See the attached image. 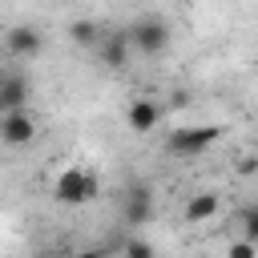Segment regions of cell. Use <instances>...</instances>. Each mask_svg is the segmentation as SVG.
<instances>
[{
  "label": "cell",
  "instance_id": "cell-1",
  "mask_svg": "<svg viewBox=\"0 0 258 258\" xmlns=\"http://www.w3.org/2000/svg\"><path fill=\"white\" fill-rule=\"evenodd\" d=\"M97 173H89V169H81V165H69L56 181H52V198L60 202V206H85L93 194H97Z\"/></svg>",
  "mask_w": 258,
  "mask_h": 258
},
{
  "label": "cell",
  "instance_id": "cell-2",
  "mask_svg": "<svg viewBox=\"0 0 258 258\" xmlns=\"http://www.w3.org/2000/svg\"><path fill=\"white\" fill-rule=\"evenodd\" d=\"M129 44L137 48V52H145V56H157V52H165L169 48V20H161V16H141V20H133L129 28Z\"/></svg>",
  "mask_w": 258,
  "mask_h": 258
},
{
  "label": "cell",
  "instance_id": "cell-3",
  "mask_svg": "<svg viewBox=\"0 0 258 258\" xmlns=\"http://www.w3.org/2000/svg\"><path fill=\"white\" fill-rule=\"evenodd\" d=\"M218 137H222V125H185V129H173V133L165 137V149H169L173 157H198V153H206Z\"/></svg>",
  "mask_w": 258,
  "mask_h": 258
},
{
  "label": "cell",
  "instance_id": "cell-4",
  "mask_svg": "<svg viewBox=\"0 0 258 258\" xmlns=\"http://www.w3.org/2000/svg\"><path fill=\"white\" fill-rule=\"evenodd\" d=\"M32 137H36V117L28 113V105L0 113V141L4 145L20 149V145H32Z\"/></svg>",
  "mask_w": 258,
  "mask_h": 258
},
{
  "label": "cell",
  "instance_id": "cell-5",
  "mask_svg": "<svg viewBox=\"0 0 258 258\" xmlns=\"http://www.w3.org/2000/svg\"><path fill=\"white\" fill-rule=\"evenodd\" d=\"M97 48V60L105 64V69H113V73H121L125 64H129V32L121 28V32H101V40L93 44Z\"/></svg>",
  "mask_w": 258,
  "mask_h": 258
},
{
  "label": "cell",
  "instance_id": "cell-6",
  "mask_svg": "<svg viewBox=\"0 0 258 258\" xmlns=\"http://www.w3.org/2000/svg\"><path fill=\"white\" fill-rule=\"evenodd\" d=\"M125 125H129L137 137L153 133V129L161 125V105H157L153 97H133V101H129V109H125Z\"/></svg>",
  "mask_w": 258,
  "mask_h": 258
},
{
  "label": "cell",
  "instance_id": "cell-7",
  "mask_svg": "<svg viewBox=\"0 0 258 258\" xmlns=\"http://www.w3.org/2000/svg\"><path fill=\"white\" fill-rule=\"evenodd\" d=\"M4 44H8V52H12V56L32 60V56H40V48H44V32H40L36 24H16V28H8Z\"/></svg>",
  "mask_w": 258,
  "mask_h": 258
},
{
  "label": "cell",
  "instance_id": "cell-8",
  "mask_svg": "<svg viewBox=\"0 0 258 258\" xmlns=\"http://www.w3.org/2000/svg\"><path fill=\"white\" fill-rule=\"evenodd\" d=\"M121 222H125V226H145V222H153V194H149L145 185L125 189V202H121Z\"/></svg>",
  "mask_w": 258,
  "mask_h": 258
},
{
  "label": "cell",
  "instance_id": "cell-9",
  "mask_svg": "<svg viewBox=\"0 0 258 258\" xmlns=\"http://www.w3.org/2000/svg\"><path fill=\"white\" fill-rule=\"evenodd\" d=\"M28 97H32L28 77H24V73H8V69H4V73H0V113L28 105Z\"/></svg>",
  "mask_w": 258,
  "mask_h": 258
},
{
  "label": "cell",
  "instance_id": "cell-10",
  "mask_svg": "<svg viewBox=\"0 0 258 258\" xmlns=\"http://www.w3.org/2000/svg\"><path fill=\"white\" fill-rule=\"evenodd\" d=\"M218 210H222V198L202 189V194H194L185 202V222H210V218H218Z\"/></svg>",
  "mask_w": 258,
  "mask_h": 258
},
{
  "label": "cell",
  "instance_id": "cell-11",
  "mask_svg": "<svg viewBox=\"0 0 258 258\" xmlns=\"http://www.w3.org/2000/svg\"><path fill=\"white\" fill-rule=\"evenodd\" d=\"M101 32H105V28H101L97 20H89V16H81V20H73V24H69V40H73V44H81V48H93V44L101 40Z\"/></svg>",
  "mask_w": 258,
  "mask_h": 258
},
{
  "label": "cell",
  "instance_id": "cell-12",
  "mask_svg": "<svg viewBox=\"0 0 258 258\" xmlns=\"http://www.w3.org/2000/svg\"><path fill=\"white\" fill-rule=\"evenodd\" d=\"M238 230H242V238H254L258 242V206H246L238 214Z\"/></svg>",
  "mask_w": 258,
  "mask_h": 258
},
{
  "label": "cell",
  "instance_id": "cell-13",
  "mask_svg": "<svg viewBox=\"0 0 258 258\" xmlns=\"http://www.w3.org/2000/svg\"><path fill=\"white\" fill-rule=\"evenodd\" d=\"M226 258H258V242L254 238H238L226 246Z\"/></svg>",
  "mask_w": 258,
  "mask_h": 258
},
{
  "label": "cell",
  "instance_id": "cell-14",
  "mask_svg": "<svg viewBox=\"0 0 258 258\" xmlns=\"http://www.w3.org/2000/svg\"><path fill=\"white\" fill-rule=\"evenodd\" d=\"M121 250H125L129 258H149V254H153V246H149V242H141V238H125V246H121Z\"/></svg>",
  "mask_w": 258,
  "mask_h": 258
},
{
  "label": "cell",
  "instance_id": "cell-15",
  "mask_svg": "<svg viewBox=\"0 0 258 258\" xmlns=\"http://www.w3.org/2000/svg\"><path fill=\"white\" fill-rule=\"evenodd\" d=\"M238 173H254V153H246V157L238 161Z\"/></svg>",
  "mask_w": 258,
  "mask_h": 258
},
{
  "label": "cell",
  "instance_id": "cell-16",
  "mask_svg": "<svg viewBox=\"0 0 258 258\" xmlns=\"http://www.w3.org/2000/svg\"><path fill=\"white\" fill-rule=\"evenodd\" d=\"M0 73H4V64H0Z\"/></svg>",
  "mask_w": 258,
  "mask_h": 258
}]
</instances>
